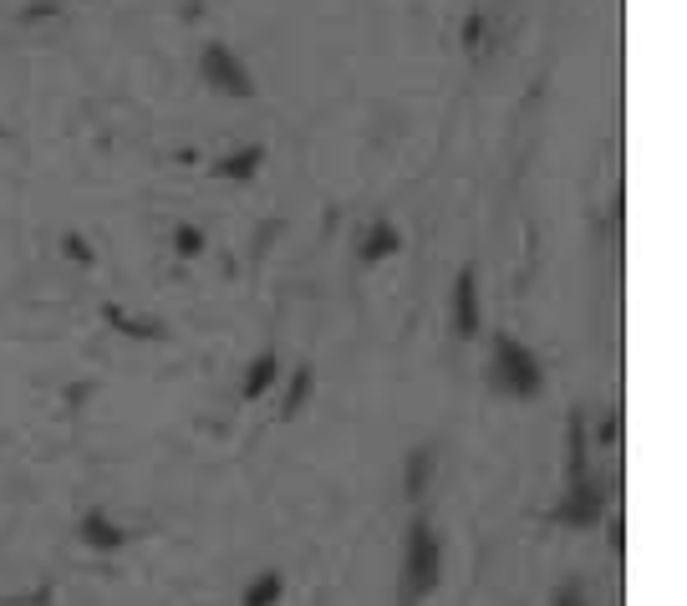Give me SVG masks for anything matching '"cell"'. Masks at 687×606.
Returning <instances> with one entry per match:
<instances>
[{"label":"cell","mask_w":687,"mask_h":606,"mask_svg":"<svg viewBox=\"0 0 687 606\" xmlns=\"http://www.w3.org/2000/svg\"><path fill=\"white\" fill-rule=\"evenodd\" d=\"M601 515H606V489L596 485L591 474H576V479H570L566 505H560V520L566 525H596Z\"/></svg>","instance_id":"cell-3"},{"label":"cell","mask_w":687,"mask_h":606,"mask_svg":"<svg viewBox=\"0 0 687 606\" xmlns=\"http://www.w3.org/2000/svg\"><path fill=\"white\" fill-rule=\"evenodd\" d=\"M444 582V546L428 520L408 525V550H402V606H418L422 596H434Z\"/></svg>","instance_id":"cell-1"},{"label":"cell","mask_w":687,"mask_h":606,"mask_svg":"<svg viewBox=\"0 0 687 606\" xmlns=\"http://www.w3.org/2000/svg\"><path fill=\"white\" fill-rule=\"evenodd\" d=\"M428 474H434V454L418 449V454L408 459V495H412V499H422V489H428Z\"/></svg>","instance_id":"cell-8"},{"label":"cell","mask_w":687,"mask_h":606,"mask_svg":"<svg viewBox=\"0 0 687 606\" xmlns=\"http://www.w3.org/2000/svg\"><path fill=\"white\" fill-rule=\"evenodd\" d=\"M77 535H82L92 550H118L122 540H128V535H122V525H112L102 509H87L82 525H77Z\"/></svg>","instance_id":"cell-4"},{"label":"cell","mask_w":687,"mask_h":606,"mask_svg":"<svg viewBox=\"0 0 687 606\" xmlns=\"http://www.w3.org/2000/svg\"><path fill=\"white\" fill-rule=\"evenodd\" d=\"M280 592H286L280 570H260V582H250V592H245V606H276Z\"/></svg>","instance_id":"cell-6"},{"label":"cell","mask_w":687,"mask_h":606,"mask_svg":"<svg viewBox=\"0 0 687 606\" xmlns=\"http://www.w3.org/2000/svg\"><path fill=\"white\" fill-rule=\"evenodd\" d=\"M306 393H311V372H296V383H290V398H286V418H296L301 413V403H306Z\"/></svg>","instance_id":"cell-9"},{"label":"cell","mask_w":687,"mask_h":606,"mask_svg":"<svg viewBox=\"0 0 687 606\" xmlns=\"http://www.w3.org/2000/svg\"><path fill=\"white\" fill-rule=\"evenodd\" d=\"M392 245H398V235H392V230H387V225H382V230H372V240H367V255H372V260H377V255H387V250H392Z\"/></svg>","instance_id":"cell-10"},{"label":"cell","mask_w":687,"mask_h":606,"mask_svg":"<svg viewBox=\"0 0 687 606\" xmlns=\"http://www.w3.org/2000/svg\"><path fill=\"white\" fill-rule=\"evenodd\" d=\"M495 377H499V388L519 393V398H535V393H540V362H535L515 337L495 341Z\"/></svg>","instance_id":"cell-2"},{"label":"cell","mask_w":687,"mask_h":606,"mask_svg":"<svg viewBox=\"0 0 687 606\" xmlns=\"http://www.w3.org/2000/svg\"><path fill=\"white\" fill-rule=\"evenodd\" d=\"M276 357H255V367H250V377H245V398H260V393H266L270 388V383H276Z\"/></svg>","instance_id":"cell-7"},{"label":"cell","mask_w":687,"mask_h":606,"mask_svg":"<svg viewBox=\"0 0 687 606\" xmlns=\"http://www.w3.org/2000/svg\"><path fill=\"white\" fill-rule=\"evenodd\" d=\"M458 331H464V337L479 331V301H474V276L469 270L458 276Z\"/></svg>","instance_id":"cell-5"},{"label":"cell","mask_w":687,"mask_h":606,"mask_svg":"<svg viewBox=\"0 0 687 606\" xmlns=\"http://www.w3.org/2000/svg\"><path fill=\"white\" fill-rule=\"evenodd\" d=\"M555 606H586V596H580V586H566V592H560V602Z\"/></svg>","instance_id":"cell-11"}]
</instances>
